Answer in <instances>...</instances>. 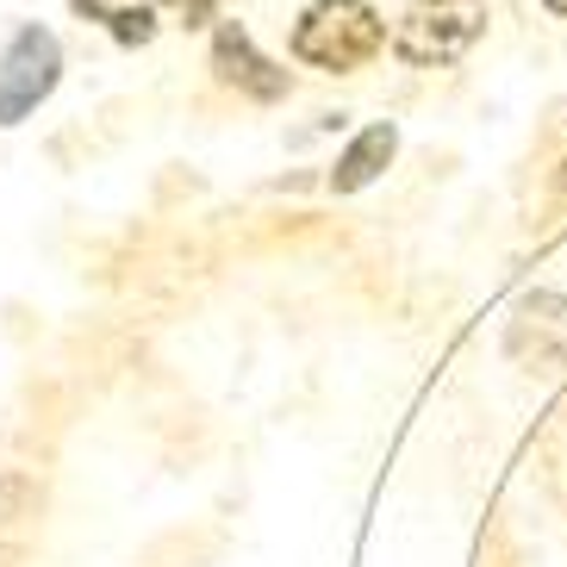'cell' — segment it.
Instances as JSON below:
<instances>
[{"instance_id": "ba28073f", "label": "cell", "mask_w": 567, "mask_h": 567, "mask_svg": "<svg viewBox=\"0 0 567 567\" xmlns=\"http://www.w3.org/2000/svg\"><path fill=\"white\" fill-rule=\"evenodd\" d=\"M549 13H567V0H549Z\"/></svg>"}, {"instance_id": "7a4b0ae2", "label": "cell", "mask_w": 567, "mask_h": 567, "mask_svg": "<svg viewBox=\"0 0 567 567\" xmlns=\"http://www.w3.org/2000/svg\"><path fill=\"white\" fill-rule=\"evenodd\" d=\"M486 32V0H417L393 32V51L412 69H443L467 56V44Z\"/></svg>"}, {"instance_id": "3957f363", "label": "cell", "mask_w": 567, "mask_h": 567, "mask_svg": "<svg viewBox=\"0 0 567 567\" xmlns=\"http://www.w3.org/2000/svg\"><path fill=\"white\" fill-rule=\"evenodd\" d=\"M56 69H63L56 38L38 32V25H25V32L7 44V56H0V125H19V118L44 101V94L56 87Z\"/></svg>"}, {"instance_id": "5b68a950", "label": "cell", "mask_w": 567, "mask_h": 567, "mask_svg": "<svg viewBox=\"0 0 567 567\" xmlns=\"http://www.w3.org/2000/svg\"><path fill=\"white\" fill-rule=\"evenodd\" d=\"M213 63H218V75H225V82L250 87L256 101H275V94H287V75H275V63H262V56L250 51V38H244V32H231V25L218 32Z\"/></svg>"}, {"instance_id": "52a82bcc", "label": "cell", "mask_w": 567, "mask_h": 567, "mask_svg": "<svg viewBox=\"0 0 567 567\" xmlns=\"http://www.w3.org/2000/svg\"><path fill=\"white\" fill-rule=\"evenodd\" d=\"M182 7H187V13H206V7H213V0H182Z\"/></svg>"}, {"instance_id": "8992f818", "label": "cell", "mask_w": 567, "mask_h": 567, "mask_svg": "<svg viewBox=\"0 0 567 567\" xmlns=\"http://www.w3.org/2000/svg\"><path fill=\"white\" fill-rule=\"evenodd\" d=\"M393 144H400V137H393V125H368V132L355 137L350 151L337 156L331 187H337V194H355V187H368L386 163H393Z\"/></svg>"}, {"instance_id": "9c48e42d", "label": "cell", "mask_w": 567, "mask_h": 567, "mask_svg": "<svg viewBox=\"0 0 567 567\" xmlns=\"http://www.w3.org/2000/svg\"><path fill=\"white\" fill-rule=\"evenodd\" d=\"M561 187H567V163H561Z\"/></svg>"}, {"instance_id": "6da1fadb", "label": "cell", "mask_w": 567, "mask_h": 567, "mask_svg": "<svg viewBox=\"0 0 567 567\" xmlns=\"http://www.w3.org/2000/svg\"><path fill=\"white\" fill-rule=\"evenodd\" d=\"M386 44V25L368 0H318L293 32V56L312 69H362Z\"/></svg>"}, {"instance_id": "277c9868", "label": "cell", "mask_w": 567, "mask_h": 567, "mask_svg": "<svg viewBox=\"0 0 567 567\" xmlns=\"http://www.w3.org/2000/svg\"><path fill=\"white\" fill-rule=\"evenodd\" d=\"M505 355L517 368H567V293H530L517 306Z\"/></svg>"}]
</instances>
